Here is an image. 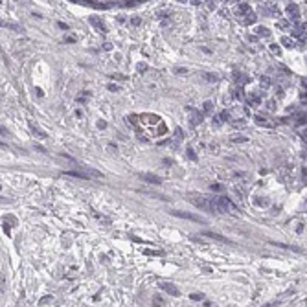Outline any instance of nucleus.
I'll list each match as a JSON object with an SVG mask.
<instances>
[{
    "instance_id": "ddd939ff",
    "label": "nucleus",
    "mask_w": 307,
    "mask_h": 307,
    "mask_svg": "<svg viewBox=\"0 0 307 307\" xmlns=\"http://www.w3.org/2000/svg\"><path fill=\"white\" fill-rule=\"evenodd\" d=\"M166 133H167L166 125H164V123H160V125H158V131H156V134H166Z\"/></svg>"
},
{
    "instance_id": "7ed1b4c3",
    "label": "nucleus",
    "mask_w": 307,
    "mask_h": 307,
    "mask_svg": "<svg viewBox=\"0 0 307 307\" xmlns=\"http://www.w3.org/2000/svg\"><path fill=\"white\" fill-rule=\"evenodd\" d=\"M195 206H199V208H202V210H206V212H210V202L204 199V197H193V200H191Z\"/></svg>"
},
{
    "instance_id": "5701e85b",
    "label": "nucleus",
    "mask_w": 307,
    "mask_h": 307,
    "mask_svg": "<svg viewBox=\"0 0 307 307\" xmlns=\"http://www.w3.org/2000/svg\"><path fill=\"white\" fill-rule=\"evenodd\" d=\"M232 123H233V125H236V127L239 129V127H241V125H243L245 122H243V120H236V122H232Z\"/></svg>"
},
{
    "instance_id": "4be33fe9",
    "label": "nucleus",
    "mask_w": 307,
    "mask_h": 307,
    "mask_svg": "<svg viewBox=\"0 0 307 307\" xmlns=\"http://www.w3.org/2000/svg\"><path fill=\"white\" fill-rule=\"evenodd\" d=\"M98 127H99V129H105V127H107L105 120H99V122H98Z\"/></svg>"
},
{
    "instance_id": "f3484780",
    "label": "nucleus",
    "mask_w": 307,
    "mask_h": 307,
    "mask_svg": "<svg viewBox=\"0 0 307 307\" xmlns=\"http://www.w3.org/2000/svg\"><path fill=\"white\" fill-rule=\"evenodd\" d=\"M213 109V105H212V101H206V103H204V110H206V112H210Z\"/></svg>"
},
{
    "instance_id": "0eeeda50",
    "label": "nucleus",
    "mask_w": 307,
    "mask_h": 307,
    "mask_svg": "<svg viewBox=\"0 0 307 307\" xmlns=\"http://www.w3.org/2000/svg\"><path fill=\"white\" fill-rule=\"evenodd\" d=\"M256 123L263 125V127H272V122H269L265 116H256Z\"/></svg>"
},
{
    "instance_id": "b1692460",
    "label": "nucleus",
    "mask_w": 307,
    "mask_h": 307,
    "mask_svg": "<svg viewBox=\"0 0 307 307\" xmlns=\"http://www.w3.org/2000/svg\"><path fill=\"white\" fill-rule=\"evenodd\" d=\"M303 228H305V226H303V224H302V223H300V224H298V226H296V232H298V233H302V232H303Z\"/></svg>"
},
{
    "instance_id": "1a4fd4ad",
    "label": "nucleus",
    "mask_w": 307,
    "mask_h": 307,
    "mask_svg": "<svg viewBox=\"0 0 307 307\" xmlns=\"http://www.w3.org/2000/svg\"><path fill=\"white\" fill-rule=\"evenodd\" d=\"M248 103H250V105H259L261 98H257L256 94H250V96H248Z\"/></svg>"
},
{
    "instance_id": "a878e982",
    "label": "nucleus",
    "mask_w": 307,
    "mask_h": 307,
    "mask_svg": "<svg viewBox=\"0 0 307 307\" xmlns=\"http://www.w3.org/2000/svg\"><path fill=\"white\" fill-rule=\"evenodd\" d=\"M213 125L219 127V125H221V120H219V118H213Z\"/></svg>"
},
{
    "instance_id": "9b49d317",
    "label": "nucleus",
    "mask_w": 307,
    "mask_h": 307,
    "mask_svg": "<svg viewBox=\"0 0 307 307\" xmlns=\"http://www.w3.org/2000/svg\"><path fill=\"white\" fill-rule=\"evenodd\" d=\"M219 120H221V122H230V112L228 110H223L221 116H219Z\"/></svg>"
},
{
    "instance_id": "f03ea898",
    "label": "nucleus",
    "mask_w": 307,
    "mask_h": 307,
    "mask_svg": "<svg viewBox=\"0 0 307 307\" xmlns=\"http://www.w3.org/2000/svg\"><path fill=\"white\" fill-rule=\"evenodd\" d=\"M160 287H162L166 292H167V294H171V296H179L180 294V290L177 289V287H175L173 283H167V281H162V283H160Z\"/></svg>"
},
{
    "instance_id": "20e7f679",
    "label": "nucleus",
    "mask_w": 307,
    "mask_h": 307,
    "mask_svg": "<svg viewBox=\"0 0 307 307\" xmlns=\"http://www.w3.org/2000/svg\"><path fill=\"white\" fill-rule=\"evenodd\" d=\"M171 213H173V215H177V217H182V219H189V221H195V223H202V219H197V217H193L191 213H186V212H179V210H173Z\"/></svg>"
},
{
    "instance_id": "6ab92c4d",
    "label": "nucleus",
    "mask_w": 307,
    "mask_h": 307,
    "mask_svg": "<svg viewBox=\"0 0 307 307\" xmlns=\"http://www.w3.org/2000/svg\"><path fill=\"white\" fill-rule=\"evenodd\" d=\"M210 188H212V191H221V189H223V188L219 186V184H212Z\"/></svg>"
},
{
    "instance_id": "a211bd4d",
    "label": "nucleus",
    "mask_w": 307,
    "mask_h": 307,
    "mask_svg": "<svg viewBox=\"0 0 307 307\" xmlns=\"http://www.w3.org/2000/svg\"><path fill=\"white\" fill-rule=\"evenodd\" d=\"M261 83H263V86H269V85H270V79H269L267 76H263V77H261Z\"/></svg>"
},
{
    "instance_id": "bb28decb",
    "label": "nucleus",
    "mask_w": 307,
    "mask_h": 307,
    "mask_svg": "<svg viewBox=\"0 0 307 307\" xmlns=\"http://www.w3.org/2000/svg\"><path fill=\"white\" fill-rule=\"evenodd\" d=\"M283 44H285V46H290V44H292V41H289V39H283Z\"/></svg>"
},
{
    "instance_id": "cd10ccee",
    "label": "nucleus",
    "mask_w": 307,
    "mask_h": 307,
    "mask_svg": "<svg viewBox=\"0 0 307 307\" xmlns=\"http://www.w3.org/2000/svg\"><path fill=\"white\" fill-rule=\"evenodd\" d=\"M145 68H147L145 65H140V66H138V70H140V72H145Z\"/></svg>"
},
{
    "instance_id": "c85d7f7f",
    "label": "nucleus",
    "mask_w": 307,
    "mask_h": 307,
    "mask_svg": "<svg viewBox=\"0 0 307 307\" xmlns=\"http://www.w3.org/2000/svg\"><path fill=\"white\" fill-rule=\"evenodd\" d=\"M0 202L4 204V202H8V199H4V197H0Z\"/></svg>"
},
{
    "instance_id": "412c9836",
    "label": "nucleus",
    "mask_w": 307,
    "mask_h": 307,
    "mask_svg": "<svg viewBox=\"0 0 307 307\" xmlns=\"http://www.w3.org/2000/svg\"><path fill=\"white\" fill-rule=\"evenodd\" d=\"M175 74L182 76V74H188V70H184V68H177V70H175Z\"/></svg>"
},
{
    "instance_id": "9d476101",
    "label": "nucleus",
    "mask_w": 307,
    "mask_h": 307,
    "mask_svg": "<svg viewBox=\"0 0 307 307\" xmlns=\"http://www.w3.org/2000/svg\"><path fill=\"white\" fill-rule=\"evenodd\" d=\"M52 302H53V296H44V298L39 300V305H48V303H52Z\"/></svg>"
},
{
    "instance_id": "423d86ee",
    "label": "nucleus",
    "mask_w": 307,
    "mask_h": 307,
    "mask_svg": "<svg viewBox=\"0 0 307 307\" xmlns=\"http://www.w3.org/2000/svg\"><path fill=\"white\" fill-rule=\"evenodd\" d=\"M189 122H191V125H193V127H197V125L202 122V114H200V112H197V110H193V112H191V120H189Z\"/></svg>"
},
{
    "instance_id": "2eb2a0df",
    "label": "nucleus",
    "mask_w": 307,
    "mask_h": 307,
    "mask_svg": "<svg viewBox=\"0 0 307 307\" xmlns=\"http://www.w3.org/2000/svg\"><path fill=\"white\" fill-rule=\"evenodd\" d=\"M189 298H191V300H195V302H200V300H204V296H202V294H199V292H193V294L189 296Z\"/></svg>"
},
{
    "instance_id": "aec40b11",
    "label": "nucleus",
    "mask_w": 307,
    "mask_h": 307,
    "mask_svg": "<svg viewBox=\"0 0 307 307\" xmlns=\"http://www.w3.org/2000/svg\"><path fill=\"white\" fill-rule=\"evenodd\" d=\"M188 155H189V158H191V160H197V156H195L193 149H189V147H188Z\"/></svg>"
},
{
    "instance_id": "f8f14e48",
    "label": "nucleus",
    "mask_w": 307,
    "mask_h": 307,
    "mask_svg": "<svg viewBox=\"0 0 307 307\" xmlns=\"http://www.w3.org/2000/svg\"><path fill=\"white\" fill-rule=\"evenodd\" d=\"M202 77H204V79H208V81H212V83H215V81L219 79V77H217L215 74H204Z\"/></svg>"
},
{
    "instance_id": "dca6fc26",
    "label": "nucleus",
    "mask_w": 307,
    "mask_h": 307,
    "mask_svg": "<svg viewBox=\"0 0 307 307\" xmlns=\"http://www.w3.org/2000/svg\"><path fill=\"white\" fill-rule=\"evenodd\" d=\"M232 142H236V143H243V142H246V138H245V136H233V138H232Z\"/></svg>"
},
{
    "instance_id": "4468645a",
    "label": "nucleus",
    "mask_w": 307,
    "mask_h": 307,
    "mask_svg": "<svg viewBox=\"0 0 307 307\" xmlns=\"http://www.w3.org/2000/svg\"><path fill=\"white\" fill-rule=\"evenodd\" d=\"M68 175H72V177H77V179H86V175H83V173H76V171H66Z\"/></svg>"
},
{
    "instance_id": "393cba45",
    "label": "nucleus",
    "mask_w": 307,
    "mask_h": 307,
    "mask_svg": "<svg viewBox=\"0 0 307 307\" xmlns=\"http://www.w3.org/2000/svg\"><path fill=\"white\" fill-rule=\"evenodd\" d=\"M270 50H272V52H274V53H280V48H278V46H274V44H272V46H270Z\"/></svg>"
},
{
    "instance_id": "39448f33",
    "label": "nucleus",
    "mask_w": 307,
    "mask_h": 307,
    "mask_svg": "<svg viewBox=\"0 0 307 307\" xmlns=\"http://www.w3.org/2000/svg\"><path fill=\"white\" fill-rule=\"evenodd\" d=\"M206 237H210V239H213V241H219V243H224V245H228V243H230L226 237L219 236V233H212V232H206Z\"/></svg>"
},
{
    "instance_id": "f257e3e1",
    "label": "nucleus",
    "mask_w": 307,
    "mask_h": 307,
    "mask_svg": "<svg viewBox=\"0 0 307 307\" xmlns=\"http://www.w3.org/2000/svg\"><path fill=\"white\" fill-rule=\"evenodd\" d=\"M217 208H219V213H233V215H239V210L233 206V202L226 197H219L215 200Z\"/></svg>"
},
{
    "instance_id": "6e6552de",
    "label": "nucleus",
    "mask_w": 307,
    "mask_h": 307,
    "mask_svg": "<svg viewBox=\"0 0 307 307\" xmlns=\"http://www.w3.org/2000/svg\"><path fill=\"white\" fill-rule=\"evenodd\" d=\"M142 180H147L151 184H160V182H162L158 177H155V175H142Z\"/></svg>"
}]
</instances>
